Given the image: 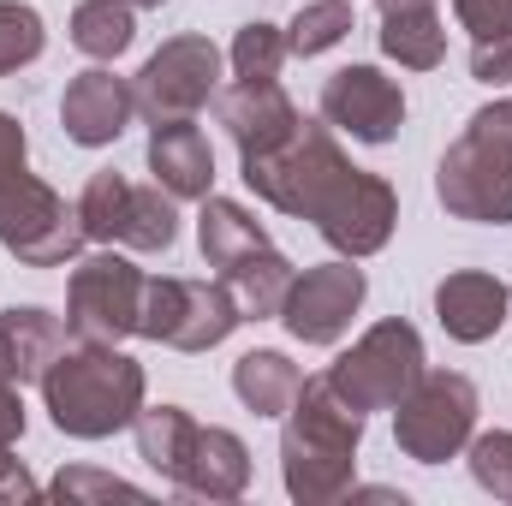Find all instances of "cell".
<instances>
[{"label": "cell", "mask_w": 512, "mask_h": 506, "mask_svg": "<svg viewBox=\"0 0 512 506\" xmlns=\"http://www.w3.org/2000/svg\"><path fill=\"white\" fill-rule=\"evenodd\" d=\"M358 447H364V411H352L328 370L304 376L286 429H280V483L298 506H334L358 489Z\"/></svg>", "instance_id": "cell-1"}, {"label": "cell", "mask_w": 512, "mask_h": 506, "mask_svg": "<svg viewBox=\"0 0 512 506\" xmlns=\"http://www.w3.org/2000/svg\"><path fill=\"white\" fill-rule=\"evenodd\" d=\"M143 393H149L143 364L126 358L120 346H96V340L66 346L42 376V405L54 429L72 441H108L131 429L143 411Z\"/></svg>", "instance_id": "cell-2"}, {"label": "cell", "mask_w": 512, "mask_h": 506, "mask_svg": "<svg viewBox=\"0 0 512 506\" xmlns=\"http://www.w3.org/2000/svg\"><path fill=\"white\" fill-rule=\"evenodd\" d=\"M435 197L453 221L512 227V102L477 108L435 167Z\"/></svg>", "instance_id": "cell-3"}, {"label": "cell", "mask_w": 512, "mask_h": 506, "mask_svg": "<svg viewBox=\"0 0 512 506\" xmlns=\"http://www.w3.org/2000/svg\"><path fill=\"white\" fill-rule=\"evenodd\" d=\"M352 167V155L334 143V126L322 120H298V131L274 149H256V155H239V173L256 197L292 221H310L322 209V197L340 185V173Z\"/></svg>", "instance_id": "cell-4"}, {"label": "cell", "mask_w": 512, "mask_h": 506, "mask_svg": "<svg viewBox=\"0 0 512 506\" xmlns=\"http://www.w3.org/2000/svg\"><path fill=\"white\" fill-rule=\"evenodd\" d=\"M78 221L90 245H120V251H173L179 245V197L161 185H131L126 173L102 167L90 173L78 197Z\"/></svg>", "instance_id": "cell-5"}, {"label": "cell", "mask_w": 512, "mask_h": 506, "mask_svg": "<svg viewBox=\"0 0 512 506\" xmlns=\"http://www.w3.org/2000/svg\"><path fill=\"white\" fill-rule=\"evenodd\" d=\"M477 381L459 376V370H423L411 381V393L393 405V441L405 459L417 465H447L471 447L477 435Z\"/></svg>", "instance_id": "cell-6"}, {"label": "cell", "mask_w": 512, "mask_h": 506, "mask_svg": "<svg viewBox=\"0 0 512 506\" xmlns=\"http://www.w3.org/2000/svg\"><path fill=\"white\" fill-rule=\"evenodd\" d=\"M245 322L239 298L227 280H185V274H161L143 286V316L137 334L161 340L173 352H215L221 340H233V328Z\"/></svg>", "instance_id": "cell-7"}, {"label": "cell", "mask_w": 512, "mask_h": 506, "mask_svg": "<svg viewBox=\"0 0 512 506\" xmlns=\"http://www.w3.org/2000/svg\"><path fill=\"white\" fill-rule=\"evenodd\" d=\"M423 376V334L405 322V316H387L376 322L364 340H352V352H340L334 364H328V381H334V393L352 405V411H393L405 393H411V381Z\"/></svg>", "instance_id": "cell-8"}, {"label": "cell", "mask_w": 512, "mask_h": 506, "mask_svg": "<svg viewBox=\"0 0 512 506\" xmlns=\"http://www.w3.org/2000/svg\"><path fill=\"white\" fill-rule=\"evenodd\" d=\"M0 245L18 256L24 268H60L84 251V221L78 203H66L48 179L30 167L0 179Z\"/></svg>", "instance_id": "cell-9"}, {"label": "cell", "mask_w": 512, "mask_h": 506, "mask_svg": "<svg viewBox=\"0 0 512 506\" xmlns=\"http://www.w3.org/2000/svg\"><path fill=\"white\" fill-rule=\"evenodd\" d=\"M143 286H149V274L131 256H120L114 245L84 256L72 268V286H66V334L72 340H96V346L131 340L137 316H143Z\"/></svg>", "instance_id": "cell-10"}, {"label": "cell", "mask_w": 512, "mask_h": 506, "mask_svg": "<svg viewBox=\"0 0 512 506\" xmlns=\"http://www.w3.org/2000/svg\"><path fill=\"white\" fill-rule=\"evenodd\" d=\"M215 90H221V48L209 36H197V30L167 36L143 60V72L131 78L137 114L149 126H161V120H197L215 102Z\"/></svg>", "instance_id": "cell-11"}, {"label": "cell", "mask_w": 512, "mask_h": 506, "mask_svg": "<svg viewBox=\"0 0 512 506\" xmlns=\"http://www.w3.org/2000/svg\"><path fill=\"white\" fill-rule=\"evenodd\" d=\"M310 227L340 256H358L364 262V256L382 251L387 239H393V227H399V191L387 185L382 173H370V167H346L340 185L310 215Z\"/></svg>", "instance_id": "cell-12"}, {"label": "cell", "mask_w": 512, "mask_h": 506, "mask_svg": "<svg viewBox=\"0 0 512 506\" xmlns=\"http://www.w3.org/2000/svg\"><path fill=\"white\" fill-rule=\"evenodd\" d=\"M364 292H370V280H364L358 256L316 262V268H304L292 280V292L280 304V322H286V334L298 346H334L352 328V316L364 310Z\"/></svg>", "instance_id": "cell-13"}, {"label": "cell", "mask_w": 512, "mask_h": 506, "mask_svg": "<svg viewBox=\"0 0 512 506\" xmlns=\"http://www.w3.org/2000/svg\"><path fill=\"white\" fill-rule=\"evenodd\" d=\"M322 120L352 143H393L405 126V90L382 66H340L322 84Z\"/></svg>", "instance_id": "cell-14"}, {"label": "cell", "mask_w": 512, "mask_h": 506, "mask_svg": "<svg viewBox=\"0 0 512 506\" xmlns=\"http://www.w3.org/2000/svg\"><path fill=\"white\" fill-rule=\"evenodd\" d=\"M167 489L185 495V501H239L251 489V447L221 423H197L191 441H185V459L167 477Z\"/></svg>", "instance_id": "cell-15"}, {"label": "cell", "mask_w": 512, "mask_h": 506, "mask_svg": "<svg viewBox=\"0 0 512 506\" xmlns=\"http://www.w3.org/2000/svg\"><path fill=\"white\" fill-rule=\"evenodd\" d=\"M137 114V96H131V78H114L108 66H90L66 84L60 96V126L78 149H108L120 143Z\"/></svg>", "instance_id": "cell-16"}, {"label": "cell", "mask_w": 512, "mask_h": 506, "mask_svg": "<svg viewBox=\"0 0 512 506\" xmlns=\"http://www.w3.org/2000/svg\"><path fill=\"white\" fill-rule=\"evenodd\" d=\"M507 304L512 286L489 268H453L441 286H435V322L447 328V340L459 346H483L507 328Z\"/></svg>", "instance_id": "cell-17"}, {"label": "cell", "mask_w": 512, "mask_h": 506, "mask_svg": "<svg viewBox=\"0 0 512 506\" xmlns=\"http://www.w3.org/2000/svg\"><path fill=\"white\" fill-rule=\"evenodd\" d=\"M215 114L227 137L239 143V155H256V149H274L298 131V102L274 84V78H256V84H233V90H215Z\"/></svg>", "instance_id": "cell-18"}, {"label": "cell", "mask_w": 512, "mask_h": 506, "mask_svg": "<svg viewBox=\"0 0 512 506\" xmlns=\"http://www.w3.org/2000/svg\"><path fill=\"white\" fill-rule=\"evenodd\" d=\"M149 173L179 203H203L215 191V149H209L203 126L197 120H161V126H149Z\"/></svg>", "instance_id": "cell-19"}, {"label": "cell", "mask_w": 512, "mask_h": 506, "mask_svg": "<svg viewBox=\"0 0 512 506\" xmlns=\"http://www.w3.org/2000/svg\"><path fill=\"white\" fill-rule=\"evenodd\" d=\"M66 352V322L42 304H12L0 310V381H36L48 376V364Z\"/></svg>", "instance_id": "cell-20"}, {"label": "cell", "mask_w": 512, "mask_h": 506, "mask_svg": "<svg viewBox=\"0 0 512 506\" xmlns=\"http://www.w3.org/2000/svg\"><path fill=\"white\" fill-rule=\"evenodd\" d=\"M221 280L233 286V298H239L245 322H280V304H286V292H292L298 268L274 251V245H262V251L227 262V268H221Z\"/></svg>", "instance_id": "cell-21"}, {"label": "cell", "mask_w": 512, "mask_h": 506, "mask_svg": "<svg viewBox=\"0 0 512 506\" xmlns=\"http://www.w3.org/2000/svg\"><path fill=\"white\" fill-rule=\"evenodd\" d=\"M197 245H203V262H209V268H227V262H239V256L262 251L268 233H262V221H256L245 203L209 191L203 209H197Z\"/></svg>", "instance_id": "cell-22"}, {"label": "cell", "mask_w": 512, "mask_h": 506, "mask_svg": "<svg viewBox=\"0 0 512 506\" xmlns=\"http://www.w3.org/2000/svg\"><path fill=\"white\" fill-rule=\"evenodd\" d=\"M298 387H304V370L286 352H245L233 364V393L256 417H286L292 399H298Z\"/></svg>", "instance_id": "cell-23"}, {"label": "cell", "mask_w": 512, "mask_h": 506, "mask_svg": "<svg viewBox=\"0 0 512 506\" xmlns=\"http://www.w3.org/2000/svg\"><path fill=\"white\" fill-rule=\"evenodd\" d=\"M137 36V6L131 0H78L72 12V48L90 60H120Z\"/></svg>", "instance_id": "cell-24"}, {"label": "cell", "mask_w": 512, "mask_h": 506, "mask_svg": "<svg viewBox=\"0 0 512 506\" xmlns=\"http://www.w3.org/2000/svg\"><path fill=\"white\" fill-rule=\"evenodd\" d=\"M382 54L405 72H435L447 60V24L441 12H393L382 18Z\"/></svg>", "instance_id": "cell-25"}, {"label": "cell", "mask_w": 512, "mask_h": 506, "mask_svg": "<svg viewBox=\"0 0 512 506\" xmlns=\"http://www.w3.org/2000/svg\"><path fill=\"white\" fill-rule=\"evenodd\" d=\"M131 429H137V459L167 483V477H173V465L185 459V441H191L197 417H191L185 405H143Z\"/></svg>", "instance_id": "cell-26"}, {"label": "cell", "mask_w": 512, "mask_h": 506, "mask_svg": "<svg viewBox=\"0 0 512 506\" xmlns=\"http://www.w3.org/2000/svg\"><path fill=\"white\" fill-rule=\"evenodd\" d=\"M352 30H358V18H352V0H310V6H304L292 24H286V48H292L298 60H316V54L340 48Z\"/></svg>", "instance_id": "cell-27"}, {"label": "cell", "mask_w": 512, "mask_h": 506, "mask_svg": "<svg viewBox=\"0 0 512 506\" xmlns=\"http://www.w3.org/2000/svg\"><path fill=\"white\" fill-rule=\"evenodd\" d=\"M286 30L280 24H268V18H251V24H239V36H233V78L239 84H256V78H280V66H286Z\"/></svg>", "instance_id": "cell-28"}, {"label": "cell", "mask_w": 512, "mask_h": 506, "mask_svg": "<svg viewBox=\"0 0 512 506\" xmlns=\"http://www.w3.org/2000/svg\"><path fill=\"white\" fill-rule=\"evenodd\" d=\"M42 48H48V24H42V12L24 6V0H0V78L36 66Z\"/></svg>", "instance_id": "cell-29"}, {"label": "cell", "mask_w": 512, "mask_h": 506, "mask_svg": "<svg viewBox=\"0 0 512 506\" xmlns=\"http://www.w3.org/2000/svg\"><path fill=\"white\" fill-rule=\"evenodd\" d=\"M465 459H471V477H477V489H483V495H495V501H512V429L471 435Z\"/></svg>", "instance_id": "cell-30"}, {"label": "cell", "mask_w": 512, "mask_h": 506, "mask_svg": "<svg viewBox=\"0 0 512 506\" xmlns=\"http://www.w3.org/2000/svg\"><path fill=\"white\" fill-rule=\"evenodd\" d=\"M459 30H471V42H495L512 36V0H453Z\"/></svg>", "instance_id": "cell-31"}, {"label": "cell", "mask_w": 512, "mask_h": 506, "mask_svg": "<svg viewBox=\"0 0 512 506\" xmlns=\"http://www.w3.org/2000/svg\"><path fill=\"white\" fill-rule=\"evenodd\" d=\"M471 78L477 84H512V36H495V42L471 48Z\"/></svg>", "instance_id": "cell-32"}, {"label": "cell", "mask_w": 512, "mask_h": 506, "mask_svg": "<svg viewBox=\"0 0 512 506\" xmlns=\"http://www.w3.org/2000/svg\"><path fill=\"white\" fill-rule=\"evenodd\" d=\"M54 495H137L131 483H120V477H102V471H60L54 477Z\"/></svg>", "instance_id": "cell-33"}, {"label": "cell", "mask_w": 512, "mask_h": 506, "mask_svg": "<svg viewBox=\"0 0 512 506\" xmlns=\"http://www.w3.org/2000/svg\"><path fill=\"white\" fill-rule=\"evenodd\" d=\"M24 441V393L18 381H0V453H12Z\"/></svg>", "instance_id": "cell-34"}, {"label": "cell", "mask_w": 512, "mask_h": 506, "mask_svg": "<svg viewBox=\"0 0 512 506\" xmlns=\"http://www.w3.org/2000/svg\"><path fill=\"white\" fill-rule=\"evenodd\" d=\"M30 167V143H24V126L12 120V114H0V179H12V173H24Z\"/></svg>", "instance_id": "cell-35"}, {"label": "cell", "mask_w": 512, "mask_h": 506, "mask_svg": "<svg viewBox=\"0 0 512 506\" xmlns=\"http://www.w3.org/2000/svg\"><path fill=\"white\" fill-rule=\"evenodd\" d=\"M0 501H36V477L12 453H0Z\"/></svg>", "instance_id": "cell-36"}, {"label": "cell", "mask_w": 512, "mask_h": 506, "mask_svg": "<svg viewBox=\"0 0 512 506\" xmlns=\"http://www.w3.org/2000/svg\"><path fill=\"white\" fill-rule=\"evenodd\" d=\"M382 6V18H393V12H435V0H376Z\"/></svg>", "instance_id": "cell-37"}, {"label": "cell", "mask_w": 512, "mask_h": 506, "mask_svg": "<svg viewBox=\"0 0 512 506\" xmlns=\"http://www.w3.org/2000/svg\"><path fill=\"white\" fill-rule=\"evenodd\" d=\"M131 6H167V0H131Z\"/></svg>", "instance_id": "cell-38"}]
</instances>
